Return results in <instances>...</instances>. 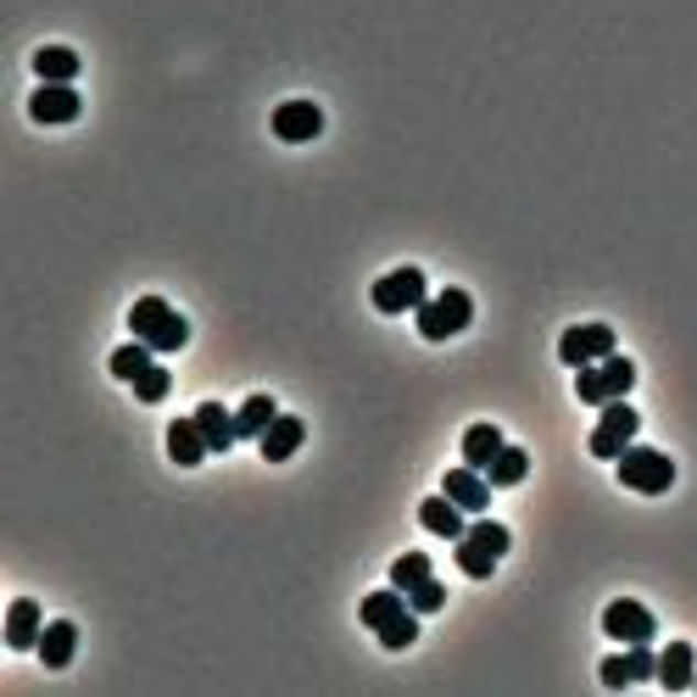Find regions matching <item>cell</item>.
<instances>
[{"mask_svg":"<svg viewBox=\"0 0 697 697\" xmlns=\"http://www.w3.org/2000/svg\"><path fill=\"white\" fill-rule=\"evenodd\" d=\"M129 335L145 340L151 352H185V346H190L185 313H173L162 296H140V302L129 307Z\"/></svg>","mask_w":697,"mask_h":697,"instance_id":"obj_1","label":"cell"},{"mask_svg":"<svg viewBox=\"0 0 697 697\" xmlns=\"http://www.w3.org/2000/svg\"><path fill=\"white\" fill-rule=\"evenodd\" d=\"M453 547H458V569L469 580H491V569L502 564V553L513 547V536H508V525H497V519H475Z\"/></svg>","mask_w":697,"mask_h":697,"instance_id":"obj_2","label":"cell"},{"mask_svg":"<svg viewBox=\"0 0 697 697\" xmlns=\"http://www.w3.org/2000/svg\"><path fill=\"white\" fill-rule=\"evenodd\" d=\"M614 469H620V486L625 491H642V497H664L669 486H675V464H669V453H658V447H625L620 458H614Z\"/></svg>","mask_w":697,"mask_h":697,"instance_id":"obj_3","label":"cell"},{"mask_svg":"<svg viewBox=\"0 0 697 697\" xmlns=\"http://www.w3.org/2000/svg\"><path fill=\"white\" fill-rule=\"evenodd\" d=\"M413 318H418V335H424V340H453V335H464V329H469L475 302H469V291L447 285L442 296H429Z\"/></svg>","mask_w":697,"mask_h":697,"instance_id":"obj_4","label":"cell"},{"mask_svg":"<svg viewBox=\"0 0 697 697\" xmlns=\"http://www.w3.org/2000/svg\"><path fill=\"white\" fill-rule=\"evenodd\" d=\"M636 429H642V418H636V407H631L625 396L602 402V418H597V429H591V458H608V464H614V458L636 442Z\"/></svg>","mask_w":697,"mask_h":697,"instance_id":"obj_5","label":"cell"},{"mask_svg":"<svg viewBox=\"0 0 697 697\" xmlns=\"http://www.w3.org/2000/svg\"><path fill=\"white\" fill-rule=\"evenodd\" d=\"M369 296H374V307H380V313H391V318H396V313H418V307L429 302L424 274H418L413 263H407V269H391L385 280H374V291H369Z\"/></svg>","mask_w":697,"mask_h":697,"instance_id":"obj_6","label":"cell"},{"mask_svg":"<svg viewBox=\"0 0 697 697\" xmlns=\"http://www.w3.org/2000/svg\"><path fill=\"white\" fill-rule=\"evenodd\" d=\"M608 352H620V346H614V329H608V324H569L564 340H558V358H564L569 369L602 363Z\"/></svg>","mask_w":697,"mask_h":697,"instance_id":"obj_7","label":"cell"},{"mask_svg":"<svg viewBox=\"0 0 697 697\" xmlns=\"http://www.w3.org/2000/svg\"><path fill=\"white\" fill-rule=\"evenodd\" d=\"M602 631L614 636V642H653L658 636V620H653V608H642L636 597H614L602 608Z\"/></svg>","mask_w":697,"mask_h":697,"instance_id":"obj_8","label":"cell"},{"mask_svg":"<svg viewBox=\"0 0 697 697\" xmlns=\"http://www.w3.org/2000/svg\"><path fill=\"white\" fill-rule=\"evenodd\" d=\"M274 134H280L285 145L318 140V134H324V107H313V101H285V107H274Z\"/></svg>","mask_w":697,"mask_h":697,"instance_id":"obj_9","label":"cell"},{"mask_svg":"<svg viewBox=\"0 0 697 697\" xmlns=\"http://www.w3.org/2000/svg\"><path fill=\"white\" fill-rule=\"evenodd\" d=\"M40 636H45V608H40L34 597H18V602L7 608V647H12V653H34Z\"/></svg>","mask_w":697,"mask_h":697,"instance_id":"obj_10","label":"cell"},{"mask_svg":"<svg viewBox=\"0 0 697 697\" xmlns=\"http://www.w3.org/2000/svg\"><path fill=\"white\" fill-rule=\"evenodd\" d=\"M78 112H84V101H78L73 84H40L34 101H29V118L34 123H73Z\"/></svg>","mask_w":697,"mask_h":697,"instance_id":"obj_11","label":"cell"},{"mask_svg":"<svg viewBox=\"0 0 697 697\" xmlns=\"http://www.w3.org/2000/svg\"><path fill=\"white\" fill-rule=\"evenodd\" d=\"M207 453H213V447H207V435H202L196 413H190V418H173V424H167V458L179 464V469H196Z\"/></svg>","mask_w":697,"mask_h":697,"instance_id":"obj_12","label":"cell"},{"mask_svg":"<svg viewBox=\"0 0 697 697\" xmlns=\"http://www.w3.org/2000/svg\"><path fill=\"white\" fill-rule=\"evenodd\" d=\"M442 491H447L464 513H486V508H491V480H486L480 469H469V464H464V469H447Z\"/></svg>","mask_w":697,"mask_h":697,"instance_id":"obj_13","label":"cell"},{"mask_svg":"<svg viewBox=\"0 0 697 697\" xmlns=\"http://www.w3.org/2000/svg\"><path fill=\"white\" fill-rule=\"evenodd\" d=\"M302 442H307V424H302L296 413H280V418L263 429V442H257V447H263V458H269V464H285V458H296V453H302Z\"/></svg>","mask_w":697,"mask_h":697,"instance_id":"obj_14","label":"cell"},{"mask_svg":"<svg viewBox=\"0 0 697 697\" xmlns=\"http://www.w3.org/2000/svg\"><path fill=\"white\" fill-rule=\"evenodd\" d=\"M418 525H424L429 536H447V542H458V536L469 531V525H464V508H458L447 491H442V497H424V502H418Z\"/></svg>","mask_w":697,"mask_h":697,"instance_id":"obj_15","label":"cell"},{"mask_svg":"<svg viewBox=\"0 0 697 697\" xmlns=\"http://www.w3.org/2000/svg\"><path fill=\"white\" fill-rule=\"evenodd\" d=\"M691 680H697V653H691V642H669V647L658 653V686L691 691Z\"/></svg>","mask_w":697,"mask_h":697,"instance_id":"obj_16","label":"cell"},{"mask_svg":"<svg viewBox=\"0 0 697 697\" xmlns=\"http://www.w3.org/2000/svg\"><path fill=\"white\" fill-rule=\"evenodd\" d=\"M407 608H413V602H407V591L385 586V591H369V597L358 602V620H363L369 631H385V625H391L396 614H407Z\"/></svg>","mask_w":697,"mask_h":697,"instance_id":"obj_17","label":"cell"},{"mask_svg":"<svg viewBox=\"0 0 697 697\" xmlns=\"http://www.w3.org/2000/svg\"><path fill=\"white\" fill-rule=\"evenodd\" d=\"M196 424H202V435H207V447H213V453H229V447L240 442L235 413H229L224 402H202V407H196Z\"/></svg>","mask_w":697,"mask_h":697,"instance_id":"obj_18","label":"cell"},{"mask_svg":"<svg viewBox=\"0 0 697 697\" xmlns=\"http://www.w3.org/2000/svg\"><path fill=\"white\" fill-rule=\"evenodd\" d=\"M73 647H78V625H73V620H51L34 653L45 658V669H67V664H73Z\"/></svg>","mask_w":697,"mask_h":697,"instance_id":"obj_19","label":"cell"},{"mask_svg":"<svg viewBox=\"0 0 697 697\" xmlns=\"http://www.w3.org/2000/svg\"><path fill=\"white\" fill-rule=\"evenodd\" d=\"M34 73H40V84H73L78 78V51L73 45H40Z\"/></svg>","mask_w":697,"mask_h":697,"instance_id":"obj_20","label":"cell"},{"mask_svg":"<svg viewBox=\"0 0 697 697\" xmlns=\"http://www.w3.org/2000/svg\"><path fill=\"white\" fill-rule=\"evenodd\" d=\"M280 418V407H274V396H263V391H257V396H246L240 402V413H235V429H240V442H263V429Z\"/></svg>","mask_w":697,"mask_h":697,"instance_id":"obj_21","label":"cell"},{"mask_svg":"<svg viewBox=\"0 0 697 697\" xmlns=\"http://www.w3.org/2000/svg\"><path fill=\"white\" fill-rule=\"evenodd\" d=\"M502 447H508V442H502L497 424H469V429H464V464L480 469V475H486V464H491Z\"/></svg>","mask_w":697,"mask_h":697,"instance_id":"obj_22","label":"cell"},{"mask_svg":"<svg viewBox=\"0 0 697 697\" xmlns=\"http://www.w3.org/2000/svg\"><path fill=\"white\" fill-rule=\"evenodd\" d=\"M525 475H531V453H525V447H502V453L486 464V480H491V486H519Z\"/></svg>","mask_w":697,"mask_h":697,"instance_id":"obj_23","label":"cell"},{"mask_svg":"<svg viewBox=\"0 0 697 697\" xmlns=\"http://www.w3.org/2000/svg\"><path fill=\"white\" fill-rule=\"evenodd\" d=\"M151 363H156V352H151V346H145V340H129V346H118V352H112V363H107V369H112L118 380H129V385H134V380H140Z\"/></svg>","mask_w":697,"mask_h":697,"instance_id":"obj_24","label":"cell"},{"mask_svg":"<svg viewBox=\"0 0 697 697\" xmlns=\"http://www.w3.org/2000/svg\"><path fill=\"white\" fill-rule=\"evenodd\" d=\"M597 374H602L608 402H614V396H631V385H636V363H631V358H620V352H608V358L597 363Z\"/></svg>","mask_w":697,"mask_h":697,"instance_id":"obj_25","label":"cell"},{"mask_svg":"<svg viewBox=\"0 0 697 697\" xmlns=\"http://www.w3.org/2000/svg\"><path fill=\"white\" fill-rule=\"evenodd\" d=\"M374 636H380V647H385V653H402V647H413V642H418V614L407 608V614H396V620H391L385 631H374Z\"/></svg>","mask_w":697,"mask_h":697,"instance_id":"obj_26","label":"cell"},{"mask_svg":"<svg viewBox=\"0 0 697 697\" xmlns=\"http://www.w3.org/2000/svg\"><path fill=\"white\" fill-rule=\"evenodd\" d=\"M418 580H429V558H424V553H402V558L391 564V586H396V591H413Z\"/></svg>","mask_w":697,"mask_h":697,"instance_id":"obj_27","label":"cell"},{"mask_svg":"<svg viewBox=\"0 0 697 697\" xmlns=\"http://www.w3.org/2000/svg\"><path fill=\"white\" fill-rule=\"evenodd\" d=\"M167 391H173V374H167L162 363H151V369H145V374L134 380V396H140L145 407H156V402H162Z\"/></svg>","mask_w":697,"mask_h":697,"instance_id":"obj_28","label":"cell"},{"mask_svg":"<svg viewBox=\"0 0 697 697\" xmlns=\"http://www.w3.org/2000/svg\"><path fill=\"white\" fill-rule=\"evenodd\" d=\"M407 602H413V614H435V608H447V586L429 575V580H418V586L407 591Z\"/></svg>","mask_w":697,"mask_h":697,"instance_id":"obj_29","label":"cell"},{"mask_svg":"<svg viewBox=\"0 0 697 697\" xmlns=\"http://www.w3.org/2000/svg\"><path fill=\"white\" fill-rule=\"evenodd\" d=\"M625 664H631V680H636V686H642V680H658V653H653V642H631Z\"/></svg>","mask_w":697,"mask_h":697,"instance_id":"obj_30","label":"cell"},{"mask_svg":"<svg viewBox=\"0 0 697 697\" xmlns=\"http://www.w3.org/2000/svg\"><path fill=\"white\" fill-rule=\"evenodd\" d=\"M575 396H580L586 407H602V402H608V391H602V374H597V363L575 369Z\"/></svg>","mask_w":697,"mask_h":697,"instance_id":"obj_31","label":"cell"},{"mask_svg":"<svg viewBox=\"0 0 697 697\" xmlns=\"http://www.w3.org/2000/svg\"><path fill=\"white\" fill-rule=\"evenodd\" d=\"M597 680H602L608 691H625V686H636V680H631V664H625V653H614V658H602Z\"/></svg>","mask_w":697,"mask_h":697,"instance_id":"obj_32","label":"cell"},{"mask_svg":"<svg viewBox=\"0 0 697 697\" xmlns=\"http://www.w3.org/2000/svg\"><path fill=\"white\" fill-rule=\"evenodd\" d=\"M691 691H697V680H691Z\"/></svg>","mask_w":697,"mask_h":697,"instance_id":"obj_33","label":"cell"}]
</instances>
